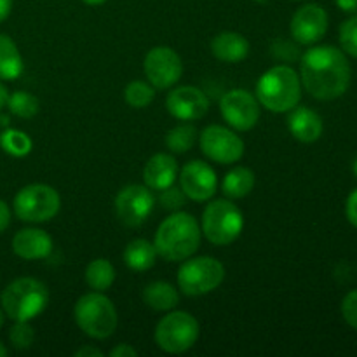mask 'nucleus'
Listing matches in <instances>:
<instances>
[{
  "label": "nucleus",
  "mask_w": 357,
  "mask_h": 357,
  "mask_svg": "<svg viewBox=\"0 0 357 357\" xmlns=\"http://www.w3.org/2000/svg\"><path fill=\"white\" fill-rule=\"evenodd\" d=\"M352 70L347 56L335 45L310 47L300 59V80L307 93L321 101L344 96L351 86Z\"/></svg>",
  "instance_id": "1"
},
{
  "label": "nucleus",
  "mask_w": 357,
  "mask_h": 357,
  "mask_svg": "<svg viewBox=\"0 0 357 357\" xmlns=\"http://www.w3.org/2000/svg\"><path fill=\"white\" fill-rule=\"evenodd\" d=\"M201 237V227L194 216L174 211L159 225L153 246L166 261H185L199 250Z\"/></svg>",
  "instance_id": "2"
},
{
  "label": "nucleus",
  "mask_w": 357,
  "mask_h": 357,
  "mask_svg": "<svg viewBox=\"0 0 357 357\" xmlns=\"http://www.w3.org/2000/svg\"><path fill=\"white\" fill-rule=\"evenodd\" d=\"M257 100L268 112H291L302 100L300 75L286 65L267 70L257 82Z\"/></svg>",
  "instance_id": "3"
},
{
  "label": "nucleus",
  "mask_w": 357,
  "mask_h": 357,
  "mask_svg": "<svg viewBox=\"0 0 357 357\" xmlns=\"http://www.w3.org/2000/svg\"><path fill=\"white\" fill-rule=\"evenodd\" d=\"M0 302L6 316L13 321H31L47 307L49 289L38 279L20 278L3 289Z\"/></svg>",
  "instance_id": "4"
},
{
  "label": "nucleus",
  "mask_w": 357,
  "mask_h": 357,
  "mask_svg": "<svg viewBox=\"0 0 357 357\" xmlns=\"http://www.w3.org/2000/svg\"><path fill=\"white\" fill-rule=\"evenodd\" d=\"M77 326L94 340H105L117 330V310L112 300L103 293L93 291L80 296L73 309Z\"/></svg>",
  "instance_id": "5"
},
{
  "label": "nucleus",
  "mask_w": 357,
  "mask_h": 357,
  "mask_svg": "<svg viewBox=\"0 0 357 357\" xmlns=\"http://www.w3.org/2000/svg\"><path fill=\"white\" fill-rule=\"evenodd\" d=\"M244 229V216L234 202L218 199L202 211L201 232L215 246H229L239 239Z\"/></svg>",
  "instance_id": "6"
},
{
  "label": "nucleus",
  "mask_w": 357,
  "mask_h": 357,
  "mask_svg": "<svg viewBox=\"0 0 357 357\" xmlns=\"http://www.w3.org/2000/svg\"><path fill=\"white\" fill-rule=\"evenodd\" d=\"M59 208V194L45 183L26 185L14 197V213L21 222L45 223L58 215Z\"/></svg>",
  "instance_id": "7"
},
{
  "label": "nucleus",
  "mask_w": 357,
  "mask_h": 357,
  "mask_svg": "<svg viewBox=\"0 0 357 357\" xmlns=\"http://www.w3.org/2000/svg\"><path fill=\"white\" fill-rule=\"evenodd\" d=\"M199 338V323L192 314L174 310L164 316L155 328V344L167 354H183Z\"/></svg>",
  "instance_id": "8"
},
{
  "label": "nucleus",
  "mask_w": 357,
  "mask_h": 357,
  "mask_svg": "<svg viewBox=\"0 0 357 357\" xmlns=\"http://www.w3.org/2000/svg\"><path fill=\"white\" fill-rule=\"evenodd\" d=\"M225 279V267L213 257L185 260L178 271V286L187 296H202L215 291Z\"/></svg>",
  "instance_id": "9"
},
{
  "label": "nucleus",
  "mask_w": 357,
  "mask_h": 357,
  "mask_svg": "<svg viewBox=\"0 0 357 357\" xmlns=\"http://www.w3.org/2000/svg\"><path fill=\"white\" fill-rule=\"evenodd\" d=\"M201 152L209 160L218 164H234L243 159L244 142L229 128L223 126H208L199 135Z\"/></svg>",
  "instance_id": "10"
},
{
  "label": "nucleus",
  "mask_w": 357,
  "mask_h": 357,
  "mask_svg": "<svg viewBox=\"0 0 357 357\" xmlns=\"http://www.w3.org/2000/svg\"><path fill=\"white\" fill-rule=\"evenodd\" d=\"M143 70L150 86L155 89H169L181 79L183 65L176 51L167 45H157L146 52Z\"/></svg>",
  "instance_id": "11"
},
{
  "label": "nucleus",
  "mask_w": 357,
  "mask_h": 357,
  "mask_svg": "<svg viewBox=\"0 0 357 357\" xmlns=\"http://www.w3.org/2000/svg\"><path fill=\"white\" fill-rule=\"evenodd\" d=\"M155 197L146 185H128L115 197V213L126 227L143 225L152 215Z\"/></svg>",
  "instance_id": "12"
},
{
  "label": "nucleus",
  "mask_w": 357,
  "mask_h": 357,
  "mask_svg": "<svg viewBox=\"0 0 357 357\" xmlns=\"http://www.w3.org/2000/svg\"><path fill=\"white\" fill-rule=\"evenodd\" d=\"M220 112L227 124L236 131H250L260 119V103L257 96L244 89H232L220 101Z\"/></svg>",
  "instance_id": "13"
},
{
  "label": "nucleus",
  "mask_w": 357,
  "mask_h": 357,
  "mask_svg": "<svg viewBox=\"0 0 357 357\" xmlns=\"http://www.w3.org/2000/svg\"><path fill=\"white\" fill-rule=\"evenodd\" d=\"M289 31L295 42L312 45L319 42L328 31V13L319 3H305L293 14Z\"/></svg>",
  "instance_id": "14"
},
{
  "label": "nucleus",
  "mask_w": 357,
  "mask_h": 357,
  "mask_svg": "<svg viewBox=\"0 0 357 357\" xmlns=\"http://www.w3.org/2000/svg\"><path fill=\"white\" fill-rule=\"evenodd\" d=\"M180 188L192 201L206 202L218 190V178L209 164L190 160L180 173Z\"/></svg>",
  "instance_id": "15"
},
{
  "label": "nucleus",
  "mask_w": 357,
  "mask_h": 357,
  "mask_svg": "<svg viewBox=\"0 0 357 357\" xmlns=\"http://www.w3.org/2000/svg\"><path fill=\"white\" fill-rule=\"evenodd\" d=\"M167 112L174 119L183 122L199 121L209 110V100L199 87L180 86L167 94Z\"/></svg>",
  "instance_id": "16"
},
{
  "label": "nucleus",
  "mask_w": 357,
  "mask_h": 357,
  "mask_svg": "<svg viewBox=\"0 0 357 357\" xmlns=\"http://www.w3.org/2000/svg\"><path fill=\"white\" fill-rule=\"evenodd\" d=\"M52 239L40 229H23L13 237V251L23 260H42L52 253Z\"/></svg>",
  "instance_id": "17"
},
{
  "label": "nucleus",
  "mask_w": 357,
  "mask_h": 357,
  "mask_svg": "<svg viewBox=\"0 0 357 357\" xmlns=\"http://www.w3.org/2000/svg\"><path fill=\"white\" fill-rule=\"evenodd\" d=\"M178 176V162L171 153H155L143 169V181L150 190H164L174 185Z\"/></svg>",
  "instance_id": "18"
},
{
  "label": "nucleus",
  "mask_w": 357,
  "mask_h": 357,
  "mask_svg": "<svg viewBox=\"0 0 357 357\" xmlns=\"http://www.w3.org/2000/svg\"><path fill=\"white\" fill-rule=\"evenodd\" d=\"M288 128L293 138L302 143H314L323 135V119L307 107H295L288 117Z\"/></svg>",
  "instance_id": "19"
},
{
  "label": "nucleus",
  "mask_w": 357,
  "mask_h": 357,
  "mask_svg": "<svg viewBox=\"0 0 357 357\" xmlns=\"http://www.w3.org/2000/svg\"><path fill=\"white\" fill-rule=\"evenodd\" d=\"M211 52L223 63H239L250 54V42L237 31H222L211 40Z\"/></svg>",
  "instance_id": "20"
},
{
  "label": "nucleus",
  "mask_w": 357,
  "mask_h": 357,
  "mask_svg": "<svg viewBox=\"0 0 357 357\" xmlns=\"http://www.w3.org/2000/svg\"><path fill=\"white\" fill-rule=\"evenodd\" d=\"M157 250L153 243L146 239H132L131 243L126 246L124 255V264L128 265L131 271L135 272H146L155 265L157 261Z\"/></svg>",
  "instance_id": "21"
},
{
  "label": "nucleus",
  "mask_w": 357,
  "mask_h": 357,
  "mask_svg": "<svg viewBox=\"0 0 357 357\" xmlns=\"http://www.w3.org/2000/svg\"><path fill=\"white\" fill-rule=\"evenodd\" d=\"M143 302L146 307L157 310V312H166V310H173L178 305L180 295H178L176 288L169 282L155 281L145 286Z\"/></svg>",
  "instance_id": "22"
},
{
  "label": "nucleus",
  "mask_w": 357,
  "mask_h": 357,
  "mask_svg": "<svg viewBox=\"0 0 357 357\" xmlns=\"http://www.w3.org/2000/svg\"><path fill=\"white\" fill-rule=\"evenodd\" d=\"M23 70V58L17 45L9 35L0 33V79L16 80L20 79Z\"/></svg>",
  "instance_id": "23"
},
{
  "label": "nucleus",
  "mask_w": 357,
  "mask_h": 357,
  "mask_svg": "<svg viewBox=\"0 0 357 357\" xmlns=\"http://www.w3.org/2000/svg\"><path fill=\"white\" fill-rule=\"evenodd\" d=\"M255 187V173L250 167L237 166L225 174L222 181V192L229 199H243L251 194Z\"/></svg>",
  "instance_id": "24"
},
{
  "label": "nucleus",
  "mask_w": 357,
  "mask_h": 357,
  "mask_svg": "<svg viewBox=\"0 0 357 357\" xmlns=\"http://www.w3.org/2000/svg\"><path fill=\"white\" fill-rule=\"evenodd\" d=\"M115 281V268L105 258L93 260L86 268V282L93 291L105 293L112 288Z\"/></svg>",
  "instance_id": "25"
},
{
  "label": "nucleus",
  "mask_w": 357,
  "mask_h": 357,
  "mask_svg": "<svg viewBox=\"0 0 357 357\" xmlns=\"http://www.w3.org/2000/svg\"><path fill=\"white\" fill-rule=\"evenodd\" d=\"M197 129L188 124V122H185V124L176 126V128L167 132L166 145L171 152L180 155V153H187L194 146V143L197 142Z\"/></svg>",
  "instance_id": "26"
},
{
  "label": "nucleus",
  "mask_w": 357,
  "mask_h": 357,
  "mask_svg": "<svg viewBox=\"0 0 357 357\" xmlns=\"http://www.w3.org/2000/svg\"><path fill=\"white\" fill-rule=\"evenodd\" d=\"M0 146L3 149V152H7L13 157H24L31 152V143L30 136L23 131H17V129H6V131L0 135Z\"/></svg>",
  "instance_id": "27"
},
{
  "label": "nucleus",
  "mask_w": 357,
  "mask_h": 357,
  "mask_svg": "<svg viewBox=\"0 0 357 357\" xmlns=\"http://www.w3.org/2000/svg\"><path fill=\"white\" fill-rule=\"evenodd\" d=\"M7 108L16 117L33 119L40 110V105H38V100L33 94L26 93V91H16V93L7 98Z\"/></svg>",
  "instance_id": "28"
},
{
  "label": "nucleus",
  "mask_w": 357,
  "mask_h": 357,
  "mask_svg": "<svg viewBox=\"0 0 357 357\" xmlns=\"http://www.w3.org/2000/svg\"><path fill=\"white\" fill-rule=\"evenodd\" d=\"M126 103L132 108H146L155 98V87L143 80H132L124 91Z\"/></svg>",
  "instance_id": "29"
},
{
  "label": "nucleus",
  "mask_w": 357,
  "mask_h": 357,
  "mask_svg": "<svg viewBox=\"0 0 357 357\" xmlns=\"http://www.w3.org/2000/svg\"><path fill=\"white\" fill-rule=\"evenodd\" d=\"M9 340L17 351L30 349L35 340V331L30 326V321H16V324L9 331Z\"/></svg>",
  "instance_id": "30"
},
{
  "label": "nucleus",
  "mask_w": 357,
  "mask_h": 357,
  "mask_svg": "<svg viewBox=\"0 0 357 357\" xmlns=\"http://www.w3.org/2000/svg\"><path fill=\"white\" fill-rule=\"evenodd\" d=\"M340 45L342 51L357 59V16L349 17L340 26Z\"/></svg>",
  "instance_id": "31"
},
{
  "label": "nucleus",
  "mask_w": 357,
  "mask_h": 357,
  "mask_svg": "<svg viewBox=\"0 0 357 357\" xmlns=\"http://www.w3.org/2000/svg\"><path fill=\"white\" fill-rule=\"evenodd\" d=\"M187 195H185V192L181 190V188L178 187H167L164 188V190H160V195H159V202H160V208L162 209H167V211H178V209L183 208L185 204H187Z\"/></svg>",
  "instance_id": "32"
},
{
  "label": "nucleus",
  "mask_w": 357,
  "mask_h": 357,
  "mask_svg": "<svg viewBox=\"0 0 357 357\" xmlns=\"http://www.w3.org/2000/svg\"><path fill=\"white\" fill-rule=\"evenodd\" d=\"M342 316H344L345 323L357 331V289H352L342 300Z\"/></svg>",
  "instance_id": "33"
},
{
  "label": "nucleus",
  "mask_w": 357,
  "mask_h": 357,
  "mask_svg": "<svg viewBox=\"0 0 357 357\" xmlns=\"http://www.w3.org/2000/svg\"><path fill=\"white\" fill-rule=\"evenodd\" d=\"M345 215H347L349 223L357 229V188L349 194L347 204H345Z\"/></svg>",
  "instance_id": "34"
},
{
  "label": "nucleus",
  "mask_w": 357,
  "mask_h": 357,
  "mask_svg": "<svg viewBox=\"0 0 357 357\" xmlns=\"http://www.w3.org/2000/svg\"><path fill=\"white\" fill-rule=\"evenodd\" d=\"M278 44L282 47V52L281 51L274 52L272 56H275V58H282L286 59V61H288V59L289 61H295V59L298 58V47H296V45L289 44V42H284V40H278Z\"/></svg>",
  "instance_id": "35"
},
{
  "label": "nucleus",
  "mask_w": 357,
  "mask_h": 357,
  "mask_svg": "<svg viewBox=\"0 0 357 357\" xmlns=\"http://www.w3.org/2000/svg\"><path fill=\"white\" fill-rule=\"evenodd\" d=\"M9 223H10V209L9 206H7V202L0 199V234L6 232Z\"/></svg>",
  "instance_id": "36"
},
{
  "label": "nucleus",
  "mask_w": 357,
  "mask_h": 357,
  "mask_svg": "<svg viewBox=\"0 0 357 357\" xmlns=\"http://www.w3.org/2000/svg\"><path fill=\"white\" fill-rule=\"evenodd\" d=\"M112 357H136L138 356V351L135 347H131L129 344H121L110 352Z\"/></svg>",
  "instance_id": "37"
},
{
  "label": "nucleus",
  "mask_w": 357,
  "mask_h": 357,
  "mask_svg": "<svg viewBox=\"0 0 357 357\" xmlns=\"http://www.w3.org/2000/svg\"><path fill=\"white\" fill-rule=\"evenodd\" d=\"M103 357V352L96 347H91V345H86V347H80L79 351H75V357Z\"/></svg>",
  "instance_id": "38"
},
{
  "label": "nucleus",
  "mask_w": 357,
  "mask_h": 357,
  "mask_svg": "<svg viewBox=\"0 0 357 357\" xmlns=\"http://www.w3.org/2000/svg\"><path fill=\"white\" fill-rule=\"evenodd\" d=\"M335 3L344 13H357V0H335Z\"/></svg>",
  "instance_id": "39"
},
{
  "label": "nucleus",
  "mask_w": 357,
  "mask_h": 357,
  "mask_svg": "<svg viewBox=\"0 0 357 357\" xmlns=\"http://www.w3.org/2000/svg\"><path fill=\"white\" fill-rule=\"evenodd\" d=\"M10 10H13V0H0V23L9 17Z\"/></svg>",
  "instance_id": "40"
},
{
  "label": "nucleus",
  "mask_w": 357,
  "mask_h": 357,
  "mask_svg": "<svg viewBox=\"0 0 357 357\" xmlns=\"http://www.w3.org/2000/svg\"><path fill=\"white\" fill-rule=\"evenodd\" d=\"M7 98H9V93H7L6 86L0 82V112H2V108L7 105Z\"/></svg>",
  "instance_id": "41"
},
{
  "label": "nucleus",
  "mask_w": 357,
  "mask_h": 357,
  "mask_svg": "<svg viewBox=\"0 0 357 357\" xmlns=\"http://www.w3.org/2000/svg\"><path fill=\"white\" fill-rule=\"evenodd\" d=\"M84 3H87V6H101V3H105L107 0H82Z\"/></svg>",
  "instance_id": "42"
},
{
  "label": "nucleus",
  "mask_w": 357,
  "mask_h": 357,
  "mask_svg": "<svg viewBox=\"0 0 357 357\" xmlns=\"http://www.w3.org/2000/svg\"><path fill=\"white\" fill-rule=\"evenodd\" d=\"M3 356H7V349L3 347V344L0 342V357H3Z\"/></svg>",
  "instance_id": "43"
},
{
  "label": "nucleus",
  "mask_w": 357,
  "mask_h": 357,
  "mask_svg": "<svg viewBox=\"0 0 357 357\" xmlns=\"http://www.w3.org/2000/svg\"><path fill=\"white\" fill-rule=\"evenodd\" d=\"M352 171H354V174L357 176V157L354 159V164H352Z\"/></svg>",
  "instance_id": "44"
},
{
  "label": "nucleus",
  "mask_w": 357,
  "mask_h": 357,
  "mask_svg": "<svg viewBox=\"0 0 357 357\" xmlns=\"http://www.w3.org/2000/svg\"><path fill=\"white\" fill-rule=\"evenodd\" d=\"M2 326H3V312L0 310V328H2Z\"/></svg>",
  "instance_id": "45"
},
{
  "label": "nucleus",
  "mask_w": 357,
  "mask_h": 357,
  "mask_svg": "<svg viewBox=\"0 0 357 357\" xmlns=\"http://www.w3.org/2000/svg\"><path fill=\"white\" fill-rule=\"evenodd\" d=\"M255 2H258V3H265V2H268V0H255Z\"/></svg>",
  "instance_id": "46"
}]
</instances>
